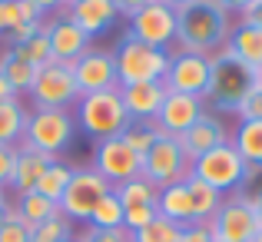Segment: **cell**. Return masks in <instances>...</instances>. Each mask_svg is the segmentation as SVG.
Here are the masks:
<instances>
[{"label":"cell","instance_id":"cell-1","mask_svg":"<svg viewBox=\"0 0 262 242\" xmlns=\"http://www.w3.org/2000/svg\"><path fill=\"white\" fill-rule=\"evenodd\" d=\"M229 10L219 0H183L176 7V40L179 53L212 57L229 43Z\"/></svg>","mask_w":262,"mask_h":242},{"label":"cell","instance_id":"cell-2","mask_svg":"<svg viewBox=\"0 0 262 242\" xmlns=\"http://www.w3.org/2000/svg\"><path fill=\"white\" fill-rule=\"evenodd\" d=\"M77 126L93 140H110V136H123V129L129 126V113L123 106L120 86L100 90V93H86L77 100Z\"/></svg>","mask_w":262,"mask_h":242},{"label":"cell","instance_id":"cell-3","mask_svg":"<svg viewBox=\"0 0 262 242\" xmlns=\"http://www.w3.org/2000/svg\"><path fill=\"white\" fill-rule=\"evenodd\" d=\"M73 133H77V116L73 109H33L27 113V126H24V146L37 149V153L57 160L67 146H70Z\"/></svg>","mask_w":262,"mask_h":242},{"label":"cell","instance_id":"cell-4","mask_svg":"<svg viewBox=\"0 0 262 242\" xmlns=\"http://www.w3.org/2000/svg\"><path fill=\"white\" fill-rule=\"evenodd\" d=\"M113 60H116V83L120 86H126V83H160L169 73V53L156 50L149 43H140L129 33L113 50Z\"/></svg>","mask_w":262,"mask_h":242},{"label":"cell","instance_id":"cell-5","mask_svg":"<svg viewBox=\"0 0 262 242\" xmlns=\"http://www.w3.org/2000/svg\"><path fill=\"white\" fill-rule=\"evenodd\" d=\"M259 77V70L239 63L229 50L212 53V83H209V96L206 100L216 109H236V103L243 100V93L252 86V80Z\"/></svg>","mask_w":262,"mask_h":242},{"label":"cell","instance_id":"cell-6","mask_svg":"<svg viewBox=\"0 0 262 242\" xmlns=\"http://www.w3.org/2000/svg\"><path fill=\"white\" fill-rule=\"evenodd\" d=\"M189 176H196L199 183L212 186L216 192H229V189H239L246 186V176H249V163L236 153L232 143H223L219 149L199 156L196 163L189 166Z\"/></svg>","mask_w":262,"mask_h":242},{"label":"cell","instance_id":"cell-7","mask_svg":"<svg viewBox=\"0 0 262 242\" xmlns=\"http://www.w3.org/2000/svg\"><path fill=\"white\" fill-rule=\"evenodd\" d=\"M110 192H113V186H110L93 166H80V169H73V179H70V186H67V192L60 196L57 209H60V216H67L70 223L73 219H90L93 209Z\"/></svg>","mask_w":262,"mask_h":242},{"label":"cell","instance_id":"cell-8","mask_svg":"<svg viewBox=\"0 0 262 242\" xmlns=\"http://www.w3.org/2000/svg\"><path fill=\"white\" fill-rule=\"evenodd\" d=\"M30 96L40 109H73L77 100H80L77 80H73V67L57 63V60L40 67L37 80H33V86H30Z\"/></svg>","mask_w":262,"mask_h":242},{"label":"cell","instance_id":"cell-9","mask_svg":"<svg viewBox=\"0 0 262 242\" xmlns=\"http://www.w3.org/2000/svg\"><path fill=\"white\" fill-rule=\"evenodd\" d=\"M206 226H209V232H212L216 242H249L262 229L256 209H252V196L223 199V206L216 209V216Z\"/></svg>","mask_w":262,"mask_h":242},{"label":"cell","instance_id":"cell-10","mask_svg":"<svg viewBox=\"0 0 262 242\" xmlns=\"http://www.w3.org/2000/svg\"><path fill=\"white\" fill-rule=\"evenodd\" d=\"M189 166H192V163L183 156L179 140H176V136H166V133H163L160 140L153 143V149L143 156V179H149L156 189H163V186L183 183V179L189 176Z\"/></svg>","mask_w":262,"mask_h":242},{"label":"cell","instance_id":"cell-11","mask_svg":"<svg viewBox=\"0 0 262 242\" xmlns=\"http://www.w3.org/2000/svg\"><path fill=\"white\" fill-rule=\"evenodd\" d=\"M93 169L106 179L110 186H120L126 179L143 176V156H136L126 146L123 136H110V140H96L93 149Z\"/></svg>","mask_w":262,"mask_h":242},{"label":"cell","instance_id":"cell-12","mask_svg":"<svg viewBox=\"0 0 262 242\" xmlns=\"http://www.w3.org/2000/svg\"><path fill=\"white\" fill-rule=\"evenodd\" d=\"M209 83H212V57H203V53H173L169 57L166 90L206 100Z\"/></svg>","mask_w":262,"mask_h":242},{"label":"cell","instance_id":"cell-13","mask_svg":"<svg viewBox=\"0 0 262 242\" xmlns=\"http://www.w3.org/2000/svg\"><path fill=\"white\" fill-rule=\"evenodd\" d=\"M129 37L156 47V50H166L176 40V7L166 4V0H153L129 20Z\"/></svg>","mask_w":262,"mask_h":242},{"label":"cell","instance_id":"cell-14","mask_svg":"<svg viewBox=\"0 0 262 242\" xmlns=\"http://www.w3.org/2000/svg\"><path fill=\"white\" fill-rule=\"evenodd\" d=\"M73 80H77L80 96L120 86V83H116V60H113V50H93V47H90L83 57L73 63Z\"/></svg>","mask_w":262,"mask_h":242},{"label":"cell","instance_id":"cell-15","mask_svg":"<svg viewBox=\"0 0 262 242\" xmlns=\"http://www.w3.org/2000/svg\"><path fill=\"white\" fill-rule=\"evenodd\" d=\"M176 140H179V149H183L186 160L196 163L199 156H206V153H212V149H219L223 143H229V133H226V123L219 120L216 113H203L183 136H176Z\"/></svg>","mask_w":262,"mask_h":242},{"label":"cell","instance_id":"cell-16","mask_svg":"<svg viewBox=\"0 0 262 242\" xmlns=\"http://www.w3.org/2000/svg\"><path fill=\"white\" fill-rule=\"evenodd\" d=\"M203 113H206V100L186 96V93H173V90H169L166 100H163V106H160V113H156V126H160L166 136H183Z\"/></svg>","mask_w":262,"mask_h":242},{"label":"cell","instance_id":"cell-17","mask_svg":"<svg viewBox=\"0 0 262 242\" xmlns=\"http://www.w3.org/2000/svg\"><path fill=\"white\" fill-rule=\"evenodd\" d=\"M47 40H50V57L57 60V63H70L73 67L90 50V40L93 37H86L70 17H60V20H53V24L47 27Z\"/></svg>","mask_w":262,"mask_h":242},{"label":"cell","instance_id":"cell-18","mask_svg":"<svg viewBox=\"0 0 262 242\" xmlns=\"http://www.w3.org/2000/svg\"><path fill=\"white\" fill-rule=\"evenodd\" d=\"M166 93H169L166 80H160V83H126V86H120V96H123V106H126L129 120H156Z\"/></svg>","mask_w":262,"mask_h":242},{"label":"cell","instance_id":"cell-19","mask_svg":"<svg viewBox=\"0 0 262 242\" xmlns=\"http://www.w3.org/2000/svg\"><path fill=\"white\" fill-rule=\"evenodd\" d=\"M67 17H70L73 24L86 33V37H96V33L110 30V27H113V20L120 17V13H116V4H113V0H80L77 7H70V13H67Z\"/></svg>","mask_w":262,"mask_h":242},{"label":"cell","instance_id":"cell-20","mask_svg":"<svg viewBox=\"0 0 262 242\" xmlns=\"http://www.w3.org/2000/svg\"><path fill=\"white\" fill-rule=\"evenodd\" d=\"M156 212H160L163 219H173L176 226H196L186 179H183V183H173V186H163L160 196H156Z\"/></svg>","mask_w":262,"mask_h":242},{"label":"cell","instance_id":"cell-21","mask_svg":"<svg viewBox=\"0 0 262 242\" xmlns=\"http://www.w3.org/2000/svg\"><path fill=\"white\" fill-rule=\"evenodd\" d=\"M226 50H229L239 63L252 67V70H262V27H256V24H239L236 30L229 33Z\"/></svg>","mask_w":262,"mask_h":242},{"label":"cell","instance_id":"cell-22","mask_svg":"<svg viewBox=\"0 0 262 242\" xmlns=\"http://www.w3.org/2000/svg\"><path fill=\"white\" fill-rule=\"evenodd\" d=\"M50 166V156L37 153V149H27L20 146L17 149V166H13V179H10V189H17L20 196L24 192H33L40 183V176H43V169Z\"/></svg>","mask_w":262,"mask_h":242},{"label":"cell","instance_id":"cell-23","mask_svg":"<svg viewBox=\"0 0 262 242\" xmlns=\"http://www.w3.org/2000/svg\"><path fill=\"white\" fill-rule=\"evenodd\" d=\"M186 189H189V199H192V216H196V226H206L216 209L223 206V192H216L212 186L199 183L196 176H186Z\"/></svg>","mask_w":262,"mask_h":242},{"label":"cell","instance_id":"cell-24","mask_svg":"<svg viewBox=\"0 0 262 242\" xmlns=\"http://www.w3.org/2000/svg\"><path fill=\"white\" fill-rule=\"evenodd\" d=\"M37 70H40V67H33L27 57H20L13 47H10L7 53H0V73L7 77V83H10L17 93H24V90L33 86V80H37Z\"/></svg>","mask_w":262,"mask_h":242},{"label":"cell","instance_id":"cell-25","mask_svg":"<svg viewBox=\"0 0 262 242\" xmlns=\"http://www.w3.org/2000/svg\"><path fill=\"white\" fill-rule=\"evenodd\" d=\"M232 146H236V153L243 156L249 166L262 169V120H246V123H239L236 136H232Z\"/></svg>","mask_w":262,"mask_h":242},{"label":"cell","instance_id":"cell-26","mask_svg":"<svg viewBox=\"0 0 262 242\" xmlns=\"http://www.w3.org/2000/svg\"><path fill=\"white\" fill-rule=\"evenodd\" d=\"M70 179H73V166H67L63 160H50V166L43 169V176H40V183H37L33 192L47 196L50 203H60V196H63L67 186H70Z\"/></svg>","mask_w":262,"mask_h":242},{"label":"cell","instance_id":"cell-27","mask_svg":"<svg viewBox=\"0 0 262 242\" xmlns=\"http://www.w3.org/2000/svg\"><path fill=\"white\" fill-rule=\"evenodd\" d=\"M20 24H43V13L30 0H0V33L17 30Z\"/></svg>","mask_w":262,"mask_h":242},{"label":"cell","instance_id":"cell-28","mask_svg":"<svg viewBox=\"0 0 262 242\" xmlns=\"http://www.w3.org/2000/svg\"><path fill=\"white\" fill-rule=\"evenodd\" d=\"M27 126V109L20 100H4L0 103V146H13V140L24 136Z\"/></svg>","mask_w":262,"mask_h":242},{"label":"cell","instance_id":"cell-29","mask_svg":"<svg viewBox=\"0 0 262 242\" xmlns=\"http://www.w3.org/2000/svg\"><path fill=\"white\" fill-rule=\"evenodd\" d=\"M160 136H163V129L156 126V120H129V126L123 129V140H126V146L136 156H146Z\"/></svg>","mask_w":262,"mask_h":242},{"label":"cell","instance_id":"cell-30","mask_svg":"<svg viewBox=\"0 0 262 242\" xmlns=\"http://www.w3.org/2000/svg\"><path fill=\"white\" fill-rule=\"evenodd\" d=\"M113 192H116V199H120L126 209L129 206H156V196H160V189H156L149 179H143V176L113 186Z\"/></svg>","mask_w":262,"mask_h":242},{"label":"cell","instance_id":"cell-31","mask_svg":"<svg viewBox=\"0 0 262 242\" xmlns=\"http://www.w3.org/2000/svg\"><path fill=\"white\" fill-rule=\"evenodd\" d=\"M17 212H20V219H24V223L33 229V226L53 219L60 209H57V203H50V199L40 196V192H24V196H20V203H17Z\"/></svg>","mask_w":262,"mask_h":242},{"label":"cell","instance_id":"cell-32","mask_svg":"<svg viewBox=\"0 0 262 242\" xmlns=\"http://www.w3.org/2000/svg\"><path fill=\"white\" fill-rule=\"evenodd\" d=\"M123 219H126V206L116 199V192H110V196L93 209L90 226H93V229H126V226H123Z\"/></svg>","mask_w":262,"mask_h":242},{"label":"cell","instance_id":"cell-33","mask_svg":"<svg viewBox=\"0 0 262 242\" xmlns=\"http://www.w3.org/2000/svg\"><path fill=\"white\" fill-rule=\"evenodd\" d=\"M67 239H73V223L60 212L30 229V242H67Z\"/></svg>","mask_w":262,"mask_h":242},{"label":"cell","instance_id":"cell-34","mask_svg":"<svg viewBox=\"0 0 262 242\" xmlns=\"http://www.w3.org/2000/svg\"><path fill=\"white\" fill-rule=\"evenodd\" d=\"M183 229H186V226H176L173 219L156 216L149 226H143L140 232H133V242H176Z\"/></svg>","mask_w":262,"mask_h":242},{"label":"cell","instance_id":"cell-35","mask_svg":"<svg viewBox=\"0 0 262 242\" xmlns=\"http://www.w3.org/2000/svg\"><path fill=\"white\" fill-rule=\"evenodd\" d=\"M0 242H30V226L20 219L17 206H7L0 212Z\"/></svg>","mask_w":262,"mask_h":242},{"label":"cell","instance_id":"cell-36","mask_svg":"<svg viewBox=\"0 0 262 242\" xmlns=\"http://www.w3.org/2000/svg\"><path fill=\"white\" fill-rule=\"evenodd\" d=\"M13 50H17L20 57H27L33 67H47V63L53 60V57H50V40H47V27H40V30L33 33L30 40H27V43L13 47Z\"/></svg>","mask_w":262,"mask_h":242},{"label":"cell","instance_id":"cell-37","mask_svg":"<svg viewBox=\"0 0 262 242\" xmlns=\"http://www.w3.org/2000/svg\"><path fill=\"white\" fill-rule=\"evenodd\" d=\"M232 113L239 116V123H246V120H262V77L252 80V86L243 93V100L236 103V109Z\"/></svg>","mask_w":262,"mask_h":242},{"label":"cell","instance_id":"cell-38","mask_svg":"<svg viewBox=\"0 0 262 242\" xmlns=\"http://www.w3.org/2000/svg\"><path fill=\"white\" fill-rule=\"evenodd\" d=\"M156 216H160V212H156V206H129L123 226H126V232H140L143 226H149Z\"/></svg>","mask_w":262,"mask_h":242},{"label":"cell","instance_id":"cell-39","mask_svg":"<svg viewBox=\"0 0 262 242\" xmlns=\"http://www.w3.org/2000/svg\"><path fill=\"white\" fill-rule=\"evenodd\" d=\"M77 242H133V232H126V229H93V226H90V232L80 236Z\"/></svg>","mask_w":262,"mask_h":242},{"label":"cell","instance_id":"cell-40","mask_svg":"<svg viewBox=\"0 0 262 242\" xmlns=\"http://www.w3.org/2000/svg\"><path fill=\"white\" fill-rule=\"evenodd\" d=\"M17 166V146H0V189H7Z\"/></svg>","mask_w":262,"mask_h":242},{"label":"cell","instance_id":"cell-41","mask_svg":"<svg viewBox=\"0 0 262 242\" xmlns=\"http://www.w3.org/2000/svg\"><path fill=\"white\" fill-rule=\"evenodd\" d=\"M176 242H216V239H212L209 226H186Z\"/></svg>","mask_w":262,"mask_h":242},{"label":"cell","instance_id":"cell-42","mask_svg":"<svg viewBox=\"0 0 262 242\" xmlns=\"http://www.w3.org/2000/svg\"><path fill=\"white\" fill-rule=\"evenodd\" d=\"M113 4H116V13H120V17H129V20H133L143 7H149L153 0H113Z\"/></svg>","mask_w":262,"mask_h":242},{"label":"cell","instance_id":"cell-43","mask_svg":"<svg viewBox=\"0 0 262 242\" xmlns=\"http://www.w3.org/2000/svg\"><path fill=\"white\" fill-rule=\"evenodd\" d=\"M40 27H43V24H20V27H17V30H10V43H13V47H20V43H27V40H30V37H33V33H37V30H40Z\"/></svg>","mask_w":262,"mask_h":242},{"label":"cell","instance_id":"cell-44","mask_svg":"<svg viewBox=\"0 0 262 242\" xmlns=\"http://www.w3.org/2000/svg\"><path fill=\"white\" fill-rule=\"evenodd\" d=\"M239 17H243V24H256V27H262V0H252L246 10H239Z\"/></svg>","mask_w":262,"mask_h":242},{"label":"cell","instance_id":"cell-45","mask_svg":"<svg viewBox=\"0 0 262 242\" xmlns=\"http://www.w3.org/2000/svg\"><path fill=\"white\" fill-rule=\"evenodd\" d=\"M4 100H17V90H13L10 83H7V77L0 73V103H4Z\"/></svg>","mask_w":262,"mask_h":242},{"label":"cell","instance_id":"cell-46","mask_svg":"<svg viewBox=\"0 0 262 242\" xmlns=\"http://www.w3.org/2000/svg\"><path fill=\"white\" fill-rule=\"evenodd\" d=\"M33 7H37L40 13H47V10H57V7H63V0H30Z\"/></svg>","mask_w":262,"mask_h":242},{"label":"cell","instance_id":"cell-47","mask_svg":"<svg viewBox=\"0 0 262 242\" xmlns=\"http://www.w3.org/2000/svg\"><path fill=\"white\" fill-rule=\"evenodd\" d=\"M219 4H223V7H226V10H229V13H232V10H246V7H249V4H252V0H219Z\"/></svg>","mask_w":262,"mask_h":242},{"label":"cell","instance_id":"cell-48","mask_svg":"<svg viewBox=\"0 0 262 242\" xmlns=\"http://www.w3.org/2000/svg\"><path fill=\"white\" fill-rule=\"evenodd\" d=\"M252 209H256V216H259V226H262V192H259V196H252Z\"/></svg>","mask_w":262,"mask_h":242},{"label":"cell","instance_id":"cell-49","mask_svg":"<svg viewBox=\"0 0 262 242\" xmlns=\"http://www.w3.org/2000/svg\"><path fill=\"white\" fill-rule=\"evenodd\" d=\"M4 209H7V192L0 189V212H4Z\"/></svg>","mask_w":262,"mask_h":242},{"label":"cell","instance_id":"cell-50","mask_svg":"<svg viewBox=\"0 0 262 242\" xmlns=\"http://www.w3.org/2000/svg\"><path fill=\"white\" fill-rule=\"evenodd\" d=\"M249 242H262V229H259V232H256V236H252Z\"/></svg>","mask_w":262,"mask_h":242},{"label":"cell","instance_id":"cell-51","mask_svg":"<svg viewBox=\"0 0 262 242\" xmlns=\"http://www.w3.org/2000/svg\"><path fill=\"white\" fill-rule=\"evenodd\" d=\"M80 4V0H63V7H77Z\"/></svg>","mask_w":262,"mask_h":242},{"label":"cell","instance_id":"cell-52","mask_svg":"<svg viewBox=\"0 0 262 242\" xmlns=\"http://www.w3.org/2000/svg\"><path fill=\"white\" fill-rule=\"evenodd\" d=\"M166 4H173V7H179V4H183V0H166Z\"/></svg>","mask_w":262,"mask_h":242},{"label":"cell","instance_id":"cell-53","mask_svg":"<svg viewBox=\"0 0 262 242\" xmlns=\"http://www.w3.org/2000/svg\"><path fill=\"white\" fill-rule=\"evenodd\" d=\"M67 242H77V239H67Z\"/></svg>","mask_w":262,"mask_h":242},{"label":"cell","instance_id":"cell-54","mask_svg":"<svg viewBox=\"0 0 262 242\" xmlns=\"http://www.w3.org/2000/svg\"><path fill=\"white\" fill-rule=\"evenodd\" d=\"M259 77H262V70H259Z\"/></svg>","mask_w":262,"mask_h":242}]
</instances>
